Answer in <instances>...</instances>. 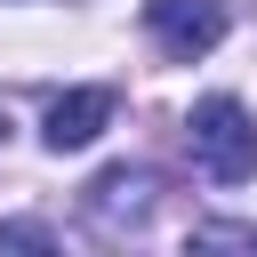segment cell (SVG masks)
I'll return each mask as SVG.
<instances>
[{
  "label": "cell",
  "mask_w": 257,
  "mask_h": 257,
  "mask_svg": "<svg viewBox=\"0 0 257 257\" xmlns=\"http://www.w3.org/2000/svg\"><path fill=\"white\" fill-rule=\"evenodd\" d=\"M185 153H193V169H201L209 185L257 177V112H249L241 96H201V104L185 112Z\"/></svg>",
  "instance_id": "obj_1"
},
{
  "label": "cell",
  "mask_w": 257,
  "mask_h": 257,
  "mask_svg": "<svg viewBox=\"0 0 257 257\" xmlns=\"http://www.w3.org/2000/svg\"><path fill=\"white\" fill-rule=\"evenodd\" d=\"M225 24H233V0H145V32H153V48L177 56V64L209 56V48L225 40Z\"/></svg>",
  "instance_id": "obj_2"
},
{
  "label": "cell",
  "mask_w": 257,
  "mask_h": 257,
  "mask_svg": "<svg viewBox=\"0 0 257 257\" xmlns=\"http://www.w3.org/2000/svg\"><path fill=\"white\" fill-rule=\"evenodd\" d=\"M80 209H88V225H96V233H112V241H120V233H145V225H153V209H161V177L120 161V169H104V177L80 193Z\"/></svg>",
  "instance_id": "obj_3"
},
{
  "label": "cell",
  "mask_w": 257,
  "mask_h": 257,
  "mask_svg": "<svg viewBox=\"0 0 257 257\" xmlns=\"http://www.w3.org/2000/svg\"><path fill=\"white\" fill-rule=\"evenodd\" d=\"M112 128V88H64L56 104H48V120H40V145L48 153H80V145H96Z\"/></svg>",
  "instance_id": "obj_4"
},
{
  "label": "cell",
  "mask_w": 257,
  "mask_h": 257,
  "mask_svg": "<svg viewBox=\"0 0 257 257\" xmlns=\"http://www.w3.org/2000/svg\"><path fill=\"white\" fill-rule=\"evenodd\" d=\"M217 241H241V249H257V225H193V249H217Z\"/></svg>",
  "instance_id": "obj_5"
},
{
  "label": "cell",
  "mask_w": 257,
  "mask_h": 257,
  "mask_svg": "<svg viewBox=\"0 0 257 257\" xmlns=\"http://www.w3.org/2000/svg\"><path fill=\"white\" fill-rule=\"evenodd\" d=\"M48 225H0V249H40Z\"/></svg>",
  "instance_id": "obj_6"
}]
</instances>
